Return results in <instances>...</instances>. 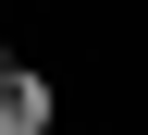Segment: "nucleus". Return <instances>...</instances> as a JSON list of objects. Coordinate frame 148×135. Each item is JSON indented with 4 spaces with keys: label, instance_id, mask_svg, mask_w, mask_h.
I'll return each mask as SVG.
<instances>
[{
    "label": "nucleus",
    "instance_id": "nucleus-1",
    "mask_svg": "<svg viewBox=\"0 0 148 135\" xmlns=\"http://www.w3.org/2000/svg\"><path fill=\"white\" fill-rule=\"evenodd\" d=\"M49 111H62V98H49V74L0 49V135H49Z\"/></svg>",
    "mask_w": 148,
    "mask_h": 135
}]
</instances>
